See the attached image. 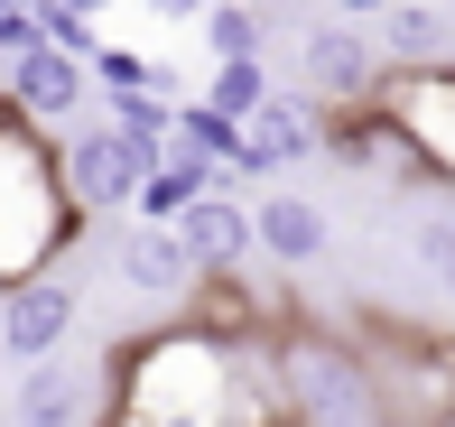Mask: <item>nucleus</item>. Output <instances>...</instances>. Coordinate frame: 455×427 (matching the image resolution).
Segmentation results:
<instances>
[{
	"label": "nucleus",
	"instance_id": "nucleus-1",
	"mask_svg": "<svg viewBox=\"0 0 455 427\" xmlns=\"http://www.w3.org/2000/svg\"><path fill=\"white\" fill-rule=\"evenodd\" d=\"M75 233H84V205L56 177V139L0 93V289L47 270Z\"/></svg>",
	"mask_w": 455,
	"mask_h": 427
},
{
	"label": "nucleus",
	"instance_id": "nucleus-2",
	"mask_svg": "<svg viewBox=\"0 0 455 427\" xmlns=\"http://www.w3.org/2000/svg\"><path fill=\"white\" fill-rule=\"evenodd\" d=\"M279 381H288V409L298 427H371V372L354 344L335 335H279Z\"/></svg>",
	"mask_w": 455,
	"mask_h": 427
},
{
	"label": "nucleus",
	"instance_id": "nucleus-3",
	"mask_svg": "<svg viewBox=\"0 0 455 427\" xmlns=\"http://www.w3.org/2000/svg\"><path fill=\"white\" fill-rule=\"evenodd\" d=\"M75 316H84L75 279H56V270L10 279V289H0V353H10V362H47V353H66Z\"/></svg>",
	"mask_w": 455,
	"mask_h": 427
},
{
	"label": "nucleus",
	"instance_id": "nucleus-4",
	"mask_svg": "<svg viewBox=\"0 0 455 427\" xmlns=\"http://www.w3.org/2000/svg\"><path fill=\"white\" fill-rule=\"evenodd\" d=\"M56 177H66V195L84 214H121L140 195V158H131V139L112 130V121H102V130H56Z\"/></svg>",
	"mask_w": 455,
	"mask_h": 427
},
{
	"label": "nucleus",
	"instance_id": "nucleus-5",
	"mask_svg": "<svg viewBox=\"0 0 455 427\" xmlns=\"http://www.w3.org/2000/svg\"><path fill=\"white\" fill-rule=\"evenodd\" d=\"M84 84H93L84 56H66V47H47V37H37V47H19V56H10V84H0V93H10V103L56 139L75 112H84Z\"/></svg>",
	"mask_w": 455,
	"mask_h": 427
},
{
	"label": "nucleus",
	"instance_id": "nucleus-6",
	"mask_svg": "<svg viewBox=\"0 0 455 427\" xmlns=\"http://www.w3.org/2000/svg\"><path fill=\"white\" fill-rule=\"evenodd\" d=\"M316 149H325V112L298 103V93H270V103L242 121V168L251 177H279V168H298V158H316Z\"/></svg>",
	"mask_w": 455,
	"mask_h": 427
},
{
	"label": "nucleus",
	"instance_id": "nucleus-7",
	"mask_svg": "<svg viewBox=\"0 0 455 427\" xmlns=\"http://www.w3.org/2000/svg\"><path fill=\"white\" fill-rule=\"evenodd\" d=\"M177 241H186V260H196L204 279L214 270H242V260H251V205H233V195H196V205L177 214Z\"/></svg>",
	"mask_w": 455,
	"mask_h": 427
},
{
	"label": "nucleus",
	"instance_id": "nucleus-8",
	"mask_svg": "<svg viewBox=\"0 0 455 427\" xmlns=\"http://www.w3.org/2000/svg\"><path fill=\"white\" fill-rule=\"evenodd\" d=\"M121 279H131L140 297H196V260H186V241H177V223H140L131 241H121Z\"/></svg>",
	"mask_w": 455,
	"mask_h": 427
},
{
	"label": "nucleus",
	"instance_id": "nucleus-9",
	"mask_svg": "<svg viewBox=\"0 0 455 427\" xmlns=\"http://www.w3.org/2000/svg\"><path fill=\"white\" fill-rule=\"evenodd\" d=\"M84 409H93V381L66 353L19 362V427H84Z\"/></svg>",
	"mask_w": 455,
	"mask_h": 427
},
{
	"label": "nucleus",
	"instance_id": "nucleus-10",
	"mask_svg": "<svg viewBox=\"0 0 455 427\" xmlns=\"http://www.w3.org/2000/svg\"><path fill=\"white\" fill-rule=\"evenodd\" d=\"M251 251H270L279 270H307V260H325V214L307 195H260L251 205Z\"/></svg>",
	"mask_w": 455,
	"mask_h": 427
},
{
	"label": "nucleus",
	"instance_id": "nucleus-11",
	"mask_svg": "<svg viewBox=\"0 0 455 427\" xmlns=\"http://www.w3.org/2000/svg\"><path fill=\"white\" fill-rule=\"evenodd\" d=\"M307 84H316L325 112H335V103H363V93L381 84V66H371V47L354 28H307Z\"/></svg>",
	"mask_w": 455,
	"mask_h": 427
},
{
	"label": "nucleus",
	"instance_id": "nucleus-12",
	"mask_svg": "<svg viewBox=\"0 0 455 427\" xmlns=\"http://www.w3.org/2000/svg\"><path fill=\"white\" fill-rule=\"evenodd\" d=\"M214 186H233V177L214 168V158H196V149H168L149 177H140V195H131V214L140 223H177L196 195H214Z\"/></svg>",
	"mask_w": 455,
	"mask_h": 427
},
{
	"label": "nucleus",
	"instance_id": "nucleus-13",
	"mask_svg": "<svg viewBox=\"0 0 455 427\" xmlns=\"http://www.w3.org/2000/svg\"><path fill=\"white\" fill-rule=\"evenodd\" d=\"M381 47H390V66H455V28L427 0H390L381 10Z\"/></svg>",
	"mask_w": 455,
	"mask_h": 427
},
{
	"label": "nucleus",
	"instance_id": "nucleus-14",
	"mask_svg": "<svg viewBox=\"0 0 455 427\" xmlns=\"http://www.w3.org/2000/svg\"><path fill=\"white\" fill-rule=\"evenodd\" d=\"M168 149H196V158H214L233 186H251V168H242V121L233 112H214L196 93V103H177V130H168Z\"/></svg>",
	"mask_w": 455,
	"mask_h": 427
},
{
	"label": "nucleus",
	"instance_id": "nucleus-15",
	"mask_svg": "<svg viewBox=\"0 0 455 427\" xmlns=\"http://www.w3.org/2000/svg\"><path fill=\"white\" fill-rule=\"evenodd\" d=\"M204 103L251 121L260 103H270V75H260V56H214V75H204Z\"/></svg>",
	"mask_w": 455,
	"mask_h": 427
},
{
	"label": "nucleus",
	"instance_id": "nucleus-16",
	"mask_svg": "<svg viewBox=\"0 0 455 427\" xmlns=\"http://www.w3.org/2000/svg\"><path fill=\"white\" fill-rule=\"evenodd\" d=\"M204 56H260V10H242V0H204Z\"/></svg>",
	"mask_w": 455,
	"mask_h": 427
},
{
	"label": "nucleus",
	"instance_id": "nucleus-17",
	"mask_svg": "<svg viewBox=\"0 0 455 427\" xmlns=\"http://www.w3.org/2000/svg\"><path fill=\"white\" fill-rule=\"evenodd\" d=\"M419 260H427V270H437V279H446V289H455V205L419 223Z\"/></svg>",
	"mask_w": 455,
	"mask_h": 427
},
{
	"label": "nucleus",
	"instance_id": "nucleus-18",
	"mask_svg": "<svg viewBox=\"0 0 455 427\" xmlns=\"http://www.w3.org/2000/svg\"><path fill=\"white\" fill-rule=\"evenodd\" d=\"M37 0H0V56H19V47H37Z\"/></svg>",
	"mask_w": 455,
	"mask_h": 427
},
{
	"label": "nucleus",
	"instance_id": "nucleus-19",
	"mask_svg": "<svg viewBox=\"0 0 455 427\" xmlns=\"http://www.w3.org/2000/svg\"><path fill=\"white\" fill-rule=\"evenodd\" d=\"M335 10H354V19H381V10H390V0H335Z\"/></svg>",
	"mask_w": 455,
	"mask_h": 427
},
{
	"label": "nucleus",
	"instance_id": "nucleus-20",
	"mask_svg": "<svg viewBox=\"0 0 455 427\" xmlns=\"http://www.w3.org/2000/svg\"><path fill=\"white\" fill-rule=\"evenodd\" d=\"M149 10H168V19H196V10H204V0H149Z\"/></svg>",
	"mask_w": 455,
	"mask_h": 427
},
{
	"label": "nucleus",
	"instance_id": "nucleus-21",
	"mask_svg": "<svg viewBox=\"0 0 455 427\" xmlns=\"http://www.w3.org/2000/svg\"><path fill=\"white\" fill-rule=\"evenodd\" d=\"M66 10H84V19H93V10H112V0H66Z\"/></svg>",
	"mask_w": 455,
	"mask_h": 427
}]
</instances>
